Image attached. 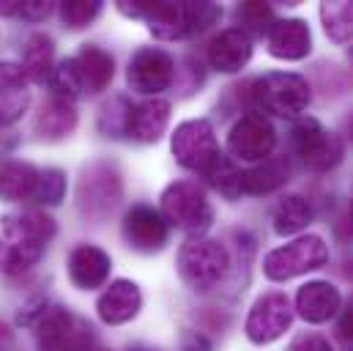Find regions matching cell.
Returning a JSON list of instances; mask_svg holds the SVG:
<instances>
[{
  "instance_id": "1",
  "label": "cell",
  "mask_w": 353,
  "mask_h": 351,
  "mask_svg": "<svg viewBox=\"0 0 353 351\" xmlns=\"http://www.w3.org/2000/svg\"><path fill=\"white\" fill-rule=\"evenodd\" d=\"M55 236V220L39 209H25L0 217V272L19 274L41 258Z\"/></svg>"
},
{
  "instance_id": "2",
  "label": "cell",
  "mask_w": 353,
  "mask_h": 351,
  "mask_svg": "<svg viewBox=\"0 0 353 351\" xmlns=\"http://www.w3.org/2000/svg\"><path fill=\"white\" fill-rule=\"evenodd\" d=\"M118 11L132 19H145L148 30L162 41H178L189 36H200L219 17L222 8L216 3H118Z\"/></svg>"
},
{
  "instance_id": "3",
  "label": "cell",
  "mask_w": 353,
  "mask_h": 351,
  "mask_svg": "<svg viewBox=\"0 0 353 351\" xmlns=\"http://www.w3.org/2000/svg\"><path fill=\"white\" fill-rule=\"evenodd\" d=\"M159 214L165 217L168 225H173L194 239H200L214 222V209L205 192L194 181H176L165 187L159 198Z\"/></svg>"
},
{
  "instance_id": "4",
  "label": "cell",
  "mask_w": 353,
  "mask_h": 351,
  "mask_svg": "<svg viewBox=\"0 0 353 351\" xmlns=\"http://www.w3.org/2000/svg\"><path fill=\"white\" fill-rule=\"evenodd\" d=\"M252 102L263 115L271 113L279 118H299L312 102V88L301 75L271 72L252 83Z\"/></svg>"
},
{
  "instance_id": "5",
  "label": "cell",
  "mask_w": 353,
  "mask_h": 351,
  "mask_svg": "<svg viewBox=\"0 0 353 351\" xmlns=\"http://www.w3.org/2000/svg\"><path fill=\"white\" fill-rule=\"evenodd\" d=\"M230 266V256L225 250V245L214 242V239H189L186 245H181L176 258L178 277L192 288V291H208L214 288L225 272Z\"/></svg>"
},
{
  "instance_id": "6",
  "label": "cell",
  "mask_w": 353,
  "mask_h": 351,
  "mask_svg": "<svg viewBox=\"0 0 353 351\" xmlns=\"http://www.w3.org/2000/svg\"><path fill=\"white\" fill-rule=\"evenodd\" d=\"M326 261H329V245L321 236L307 234L271 250L263 258V274L271 283H285L326 266Z\"/></svg>"
},
{
  "instance_id": "7",
  "label": "cell",
  "mask_w": 353,
  "mask_h": 351,
  "mask_svg": "<svg viewBox=\"0 0 353 351\" xmlns=\"http://www.w3.org/2000/svg\"><path fill=\"white\" fill-rule=\"evenodd\" d=\"M293 151L312 173H329L343 162V140L315 118H299L290 132Z\"/></svg>"
},
{
  "instance_id": "8",
  "label": "cell",
  "mask_w": 353,
  "mask_h": 351,
  "mask_svg": "<svg viewBox=\"0 0 353 351\" xmlns=\"http://www.w3.org/2000/svg\"><path fill=\"white\" fill-rule=\"evenodd\" d=\"M39 351H93L96 335L83 316L66 307H50L36 324Z\"/></svg>"
},
{
  "instance_id": "9",
  "label": "cell",
  "mask_w": 353,
  "mask_h": 351,
  "mask_svg": "<svg viewBox=\"0 0 353 351\" xmlns=\"http://www.w3.org/2000/svg\"><path fill=\"white\" fill-rule=\"evenodd\" d=\"M170 151L181 168L194 171L200 176L222 157L214 126L205 118H192V121L178 124L173 137H170Z\"/></svg>"
},
{
  "instance_id": "10",
  "label": "cell",
  "mask_w": 353,
  "mask_h": 351,
  "mask_svg": "<svg viewBox=\"0 0 353 351\" xmlns=\"http://www.w3.org/2000/svg\"><path fill=\"white\" fill-rule=\"evenodd\" d=\"M276 146V129L268 115L252 110L244 113L228 132V151L239 162H263Z\"/></svg>"
},
{
  "instance_id": "11",
  "label": "cell",
  "mask_w": 353,
  "mask_h": 351,
  "mask_svg": "<svg viewBox=\"0 0 353 351\" xmlns=\"http://www.w3.org/2000/svg\"><path fill=\"white\" fill-rule=\"evenodd\" d=\"M290 324H293L290 299L282 291H271L252 305L247 324H244V332L255 346H268V343L279 341L290 330Z\"/></svg>"
},
{
  "instance_id": "12",
  "label": "cell",
  "mask_w": 353,
  "mask_h": 351,
  "mask_svg": "<svg viewBox=\"0 0 353 351\" xmlns=\"http://www.w3.org/2000/svg\"><path fill=\"white\" fill-rule=\"evenodd\" d=\"M126 80H129L132 91L151 99V96H157V93H162V91L173 86L176 61L159 47H143L132 55L129 69H126Z\"/></svg>"
},
{
  "instance_id": "13",
  "label": "cell",
  "mask_w": 353,
  "mask_h": 351,
  "mask_svg": "<svg viewBox=\"0 0 353 351\" xmlns=\"http://www.w3.org/2000/svg\"><path fill=\"white\" fill-rule=\"evenodd\" d=\"M123 239L137 253H159L170 239V225L154 206L137 203L123 217Z\"/></svg>"
},
{
  "instance_id": "14",
  "label": "cell",
  "mask_w": 353,
  "mask_h": 351,
  "mask_svg": "<svg viewBox=\"0 0 353 351\" xmlns=\"http://www.w3.org/2000/svg\"><path fill=\"white\" fill-rule=\"evenodd\" d=\"M265 39H268V53L276 61H304L312 53L310 25L304 19H296V17L274 19Z\"/></svg>"
},
{
  "instance_id": "15",
  "label": "cell",
  "mask_w": 353,
  "mask_h": 351,
  "mask_svg": "<svg viewBox=\"0 0 353 351\" xmlns=\"http://www.w3.org/2000/svg\"><path fill=\"white\" fill-rule=\"evenodd\" d=\"M252 58V39L241 28H228L208 44V64L219 75L241 72Z\"/></svg>"
},
{
  "instance_id": "16",
  "label": "cell",
  "mask_w": 353,
  "mask_h": 351,
  "mask_svg": "<svg viewBox=\"0 0 353 351\" xmlns=\"http://www.w3.org/2000/svg\"><path fill=\"white\" fill-rule=\"evenodd\" d=\"M143 307V294L140 285L132 280H115L104 288V294L96 299V313L104 324L118 327L132 321Z\"/></svg>"
},
{
  "instance_id": "17",
  "label": "cell",
  "mask_w": 353,
  "mask_h": 351,
  "mask_svg": "<svg viewBox=\"0 0 353 351\" xmlns=\"http://www.w3.org/2000/svg\"><path fill=\"white\" fill-rule=\"evenodd\" d=\"M170 124V102L151 96L132 104L126 118V135L137 143H157Z\"/></svg>"
},
{
  "instance_id": "18",
  "label": "cell",
  "mask_w": 353,
  "mask_h": 351,
  "mask_svg": "<svg viewBox=\"0 0 353 351\" xmlns=\"http://www.w3.org/2000/svg\"><path fill=\"white\" fill-rule=\"evenodd\" d=\"M343 307V294L329 280H312L299 288L296 294V310L307 324H326L334 319Z\"/></svg>"
},
{
  "instance_id": "19",
  "label": "cell",
  "mask_w": 353,
  "mask_h": 351,
  "mask_svg": "<svg viewBox=\"0 0 353 351\" xmlns=\"http://www.w3.org/2000/svg\"><path fill=\"white\" fill-rule=\"evenodd\" d=\"M110 269H112L110 256L96 245H77L69 256V280L80 291L101 288L110 280Z\"/></svg>"
},
{
  "instance_id": "20",
  "label": "cell",
  "mask_w": 353,
  "mask_h": 351,
  "mask_svg": "<svg viewBox=\"0 0 353 351\" xmlns=\"http://www.w3.org/2000/svg\"><path fill=\"white\" fill-rule=\"evenodd\" d=\"M118 198H121L118 173L104 168V165H93L85 173V178H83V187H80L83 209L93 217H101L118 203Z\"/></svg>"
},
{
  "instance_id": "21",
  "label": "cell",
  "mask_w": 353,
  "mask_h": 351,
  "mask_svg": "<svg viewBox=\"0 0 353 351\" xmlns=\"http://www.w3.org/2000/svg\"><path fill=\"white\" fill-rule=\"evenodd\" d=\"M30 104L28 77L19 64L0 61V124H14Z\"/></svg>"
},
{
  "instance_id": "22",
  "label": "cell",
  "mask_w": 353,
  "mask_h": 351,
  "mask_svg": "<svg viewBox=\"0 0 353 351\" xmlns=\"http://www.w3.org/2000/svg\"><path fill=\"white\" fill-rule=\"evenodd\" d=\"M74 66H77L83 91H88V93L107 91L115 77V58L96 44H85L80 50V55L74 58Z\"/></svg>"
},
{
  "instance_id": "23",
  "label": "cell",
  "mask_w": 353,
  "mask_h": 351,
  "mask_svg": "<svg viewBox=\"0 0 353 351\" xmlns=\"http://www.w3.org/2000/svg\"><path fill=\"white\" fill-rule=\"evenodd\" d=\"M288 178H290V162L285 157H268L255 168L241 171L239 187H241V195H268L285 187Z\"/></svg>"
},
{
  "instance_id": "24",
  "label": "cell",
  "mask_w": 353,
  "mask_h": 351,
  "mask_svg": "<svg viewBox=\"0 0 353 351\" xmlns=\"http://www.w3.org/2000/svg\"><path fill=\"white\" fill-rule=\"evenodd\" d=\"M22 72L28 83H50L55 72V44L44 33H33L22 47Z\"/></svg>"
},
{
  "instance_id": "25",
  "label": "cell",
  "mask_w": 353,
  "mask_h": 351,
  "mask_svg": "<svg viewBox=\"0 0 353 351\" xmlns=\"http://www.w3.org/2000/svg\"><path fill=\"white\" fill-rule=\"evenodd\" d=\"M77 126V110L72 102L55 99L50 96L47 104L41 107L39 118H36V132L41 140H61L66 135H72Z\"/></svg>"
},
{
  "instance_id": "26",
  "label": "cell",
  "mask_w": 353,
  "mask_h": 351,
  "mask_svg": "<svg viewBox=\"0 0 353 351\" xmlns=\"http://www.w3.org/2000/svg\"><path fill=\"white\" fill-rule=\"evenodd\" d=\"M312 217H315V211H312V206H310L307 198H301V195H285V198L274 206V211H271L274 234H279V236H293V234L304 231V228L312 222Z\"/></svg>"
},
{
  "instance_id": "27",
  "label": "cell",
  "mask_w": 353,
  "mask_h": 351,
  "mask_svg": "<svg viewBox=\"0 0 353 351\" xmlns=\"http://www.w3.org/2000/svg\"><path fill=\"white\" fill-rule=\"evenodd\" d=\"M39 171L30 162H3L0 165V198L6 200H28L36 198Z\"/></svg>"
},
{
  "instance_id": "28",
  "label": "cell",
  "mask_w": 353,
  "mask_h": 351,
  "mask_svg": "<svg viewBox=\"0 0 353 351\" xmlns=\"http://www.w3.org/2000/svg\"><path fill=\"white\" fill-rule=\"evenodd\" d=\"M321 22L332 41L345 44L353 39V0L321 3Z\"/></svg>"
},
{
  "instance_id": "29",
  "label": "cell",
  "mask_w": 353,
  "mask_h": 351,
  "mask_svg": "<svg viewBox=\"0 0 353 351\" xmlns=\"http://www.w3.org/2000/svg\"><path fill=\"white\" fill-rule=\"evenodd\" d=\"M203 178L214 187V189H219L225 198H239L241 195V187H239V178H241V171H236V165L222 154L205 173H203Z\"/></svg>"
},
{
  "instance_id": "30",
  "label": "cell",
  "mask_w": 353,
  "mask_h": 351,
  "mask_svg": "<svg viewBox=\"0 0 353 351\" xmlns=\"http://www.w3.org/2000/svg\"><path fill=\"white\" fill-rule=\"evenodd\" d=\"M241 30L252 39V36H263L274 25V8L268 3H241L236 11Z\"/></svg>"
},
{
  "instance_id": "31",
  "label": "cell",
  "mask_w": 353,
  "mask_h": 351,
  "mask_svg": "<svg viewBox=\"0 0 353 351\" xmlns=\"http://www.w3.org/2000/svg\"><path fill=\"white\" fill-rule=\"evenodd\" d=\"M50 88H52V96L55 99H63V102H72L83 93V83H80V75H77V66H74V58L63 61L55 66L52 77H50Z\"/></svg>"
},
{
  "instance_id": "32",
  "label": "cell",
  "mask_w": 353,
  "mask_h": 351,
  "mask_svg": "<svg viewBox=\"0 0 353 351\" xmlns=\"http://www.w3.org/2000/svg\"><path fill=\"white\" fill-rule=\"evenodd\" d=\"M66 198V173L58 168L39 171V184H36V200L44 206H58Z\"/></svg>"
},
{
  "instance_id": "33",
  "label": "cell",
  "mask_w": 353,
  "mask_h": 351,
  "mask_svg": "<svg viewBox=\"0 0 353 351\" xmlns=\"http://www.w3.org/2000/svg\"><path fill=\"white\" fill-rule=\"evenodd\" d=\"M99 14H101V3L99 0H66L61 6L63 25L72 28V30H80V28L90 25Z\"/></svg>"
},
{
  "instance_id": "34",
  "label": "cell",
  "mask_w": 353,
  "mask_h": 351,
  "mask_svg": "<svg viewBox=\"0 0 353 351\" xmlns=\"http://www.w3.org/2000/svg\"><path fill=\"white\" fill-rule=\"evenodd\" d=\"M129 110H132V104L123 99V96H115L110 104H104L101 107V129L107 132V135H112V137H118V135H126V118H129Z\"/></svg>"
},
{
  "instance_id": "35",
  "label": "cell",
  "mask_w": 353,
  "mask_h": 351,
  "mask_svg": "<svg viewBox=\"0 0 353 351\" xmlns=\"http://www.w3.org/2000/svg\"><path fill=\"white\" fill-rule=\"evenodd\" d=\"M285 351H334V346L329 338H323L318 332H304V335H296Z\"/></svg>"
},
{
  "instance_id": "36",
  "label": "cell",
  "mask_w": 353,
  "mask_h": 351,
  "mask_svg": "<svg viewBox=\"0 0 353 351\" xmlns=\"http://www.w3.org/2000/svg\"><path fill=\"white\" fill-rule=\"evenodd\" d=\"M52 3H47V0H28V3H19V14L17 17H22V19H30V22H41V19H47L50 14H52Z\"/></svg>"
},
{
  "instance_id": "37",
  "label": "cell",
  "mask_w": 353,
  "mask_h": 351,
  "mask_svg": "<svg viewBox=\"0 0 353 351\" xmlns=\"http://www.w3.org/2000/svg\"><path fill=\"white\" fill-rule=\"evenodd\" d=\"M334 234H337L340 242L353 245V200L348 203V209L340 214V220L334 222Z\"/></svg>"
},
{
  "instance_id": "38",
  "label": "cell",
  "mask_w": 353,
  "mask_h": 351,
  "mask_svg": "<svg viewBox=\"0 0 353 351\" xmlns=\"http://www.w3.org/2000/svg\"><path fill=\"white\" fill-rule=\"evenodd\" d=\"M337 332L343 341L353 343V296L340 307V321H337Z\"/></svg>"
},
{
  "instance_id": "39",
  "label": "cell",
  "mask_w": 353,
  "mask_h": 351,
  "mask_svg": "<svg viewBox=\"0 0 353 351\" xmlns=\"http://www.w3.org/2000/svg\"><path fill=\"white\" fill-rule=\"evenodd\" d=\"M183 351H211L208 338L197 335V332H186L183 335Z\"/></svg>"
},
{
  "instance_id": "40",
  "label": "cell",
  "mask_w": 353,
  "mask_h": 351,
  "mask_svg": "<svg viewBox=\"0 0 353 351\" xmlns=\"http://www.w3.org/2000/svg\"><path fill=\"white\" fill-rule=\"evenodd\" d=\"M345 135H348V140L353 143V113L345 118Z\"/></svg>"
},
{
  "instance_id": "41",
  "label": "cell",
  "mask_w": 353,
  "mask_h": 351,
  "mask_svg": "<svg viewBox=\"0 0 353 351\" xmlns=\"http://www.w3.org/2000/svg\"><path fill=\"white\" fill-rule=\"evenodd\" d=\"M348 58H351V64H353V44H351V50H348Z\"/></svg>"
}]
</instances>
